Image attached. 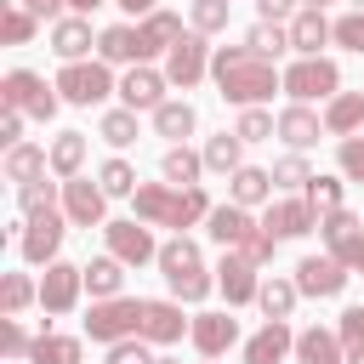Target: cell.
I'll list each match as a JSON object with an SVG mask.
<instances>
[{
    "label": "cell",
    "instance_id": "cell-1",
    "mask_svg": "<svg viewBox=\"0 0 364 364\" xmlns=\"http://www.w3.org/2000/svg\"><path fill=\"white\" fill-rule=\"evenodd\" d=\"M210 74H216V85H222V97L233 108H262L273 91H284V74L273 68V57H262L250 46H216Z\"/></svg>",
    "mask_w": 364,
    "mask_h": 364
},
{
    "label": "cell",
    "instance_id": "cell-2",
    "mask_svg": "<svg viewBox=\"0 0 364 364\" xmlns=\"http://www.w3.org/2000/svg\"><path fill=\"white\" fill-rule=\"evenodd\" d=\"M136 216L142 222H154V228H193V222H205L210 216V199H205V188H176V182H142L136 193Z\"/></svg>",
    "mask_w": 364,
    "mask_h": 364
},
{
    "label": "cell",
    "instance_id": "cell-3",
    "mask_svg": "<svg viewBox=\"0 0 364 364\" xmlns=\"http://www.w3.org/2000/svg\"><path fill=\"white\" fill-rule=\"evenodd\" d=\"M159 273H165V284H171V296L176 301H188V307H199L210 290H216V279L205 273V262H199V245L193 239H171V245H159Z\"/></svg>",
    "mask_w": 364,
    "mask_h": 364
},
{
    "label": "cell",
    "instance_id": "cell-4",
    "mask_svg": "<svg viewBox=\"0 0 364 364\" xmlns=\"http://www.w3.org/2000/svg\"><path fill=\"white\" fill-rule=\"evenodd\" d=\"M0 108H17V114H28V119H57V108H63V91L57 85H46L34 68H11L6 80H0Z\"/></svg>",
    "mask_w": 364,
    "mask_h": 364
},
{
    "label": "cell",
    "instance_id": "cell-5",
    "mask_svg": "<svg viewBox=\"0 0 364 364\" xmlns=\"http://www.w3.org/2000/svg\"><path fill=\"white\" fill-rule=\"evenodd\" d=\"M142 313H148L142 296H102V301H91V313H85V336L114 347V341H125V336H142Z\"/></svg>",
    "mask_w": 364,
    "mask_h": 364
},
{
    "label": "cell",
    "instance_id": "cell-6",
    "mask_svg": "<svg viewBox=\"0 0 364 364\" xmlns=\"http://www.w3.org/2000/svg\"><path fill=\"white\" fill-rule=\"evenodd\" d=\"M108 68H114V63H102V57H97V63L80 57V63H63L51 85L63 91V102H74V108H97V102H108V91H119Z\"/></svg>",
    "mask_w": 364,
    "mask_h": 364
},
{
    "label": "cell",
    "instance_id": "cell-7",
    "mask_svg": "<svg viewBox=\"0 0 364 364\" xmlns=\"http://www.w3.org/2000/svg\"><path fill=\"white\" fill-rule=\"evenodd\" d=\"M341 91V68H336V57H296L290 68H284V97L290 102H330Z\"/></svg>",
    "mask_w": 364,
    "mask_h": 364
},
{
    "label": "cell",
    "instance_id": "cell-8",
    "mask_svg": "<svg viewBox=\"0 0 364 364\" xmlns=\"http://www.w3.org/2000/svg\"><path fill=\"white\" fill-rule=\"evenodd\" d=\"M102 239H108V256H119L125 267L159 262V245H154V222H142V216H119V222H102Z\"/></svg>",
    "mask_w": 364,
    "mask_h": 364
},
{
    "label": "cell",
    "instance_id": "cell-9",
    "mask_svg": "<svg viewBox=\"0 0 364 364\" xmlns=\"http://www.w3.org/2000/svg\"><path fill=\"white\" fill-rule=\"evenodd\" d=\"M205 74H210V46H205V34H199V28H188V34L165 51V80H171V85H182V91H193Z\"/></svg>",
    "mask_w": 364,
    "mask_h": 364
},
{
    "label": "cell",
    "instance_id": "cell-10",
    "mask_svg": "<svg viewBox=\"0 0 364 364\" xmlns=\"http://www.w3.org/2000/svg\"><path fill=\"white\" fill-rule=\"evenodd\" d=\"M63 233H68V216L63 210H34L28 222H23V239H17V250H23V262H57V250H63Z\"/></svg>",
    "mask_w": 364,
    "mask_h": 364
},
{
    "label": "cell",
    "instance_id": "cell-11",
    "mask_svg": "<svg viewBox=\"0 0 364 364\" xmlns=\"http://www.w3.org/2000/svg\"><path fill=\"white\" fill-rule=\"evenodd\" d=\"M318 233H324V245H330L336 262H347L353 273H364V222H358L353 210H330V216H318Z\"/></svg>",
    "mask_w": 364,
    "mask_h": 364
},
{
    "label": "cell",
    "instance_id": "cell-12",
    "mask_svg": "<svg viewBox=\"0 0 364 364\" xmlns=\"http://www.w3.org/2000/svg\"><path fill=\"white\" fill-rule=\"evenodd\" d=\"M347 279H353V267H347V262H336L330 250H324V256H301V262H296V290H301V296H318V301H324V296H341V290H347Z\"/></svg>",
    "mask_w": 364,
    "mask_h": 364
},
{
    "label": "cell",
    "instance_id": "cell-13",
    "mask_svg": "<svg viewBox=\"0 0 364 364\" xmlns=\"http://www.w3.org/2000/svg\"><path fill=\"white\" fill-rule=\"evenodd\" d=\"M63 216H68L74 228H102V222H108V193H102V182L68 176V182H63Z\"/></svg>",
    "mask_w": 364,
    "mask_h": 364
},
{
    "label": "cell",
    "instance_id": "cell-14",
    "mask_svg": "<svg viewBox=\"0 0 364 364\" xmlns=\"http://www.w3.org/2000/svg\"><path fill=\"white\" fill-rule=\"evenodd\" d=\"M80 290H85V267H74V262H46V279H40V307H46V313H74Z\"/></svg>",
    "mask_w": 364,
    "mask_h": 364
},
{
    "label": "cell",
    "instance_id": "cell-15",
    "mask_svg": "<svg viewBox=\"0 0 364 364\" xmlns=\"http://www.w3.org/2000/svg\"><path fill=\"white\" fill-rule=\"evenodd\" d=\"M216 290L228 296V307H245V301H256V290H262V279H256V262H250V256H239V250H228V256L216 262Z\"/></svg>",
    "mask_w": 364,
    "mask_h": 364
},
{
    "label": "cell",
    "instance_id": "cell-16",
    "mask_svg": "<svg viewBox=\"0 0 364 364\" xmlns=\"http://www.w3.org/2000/svg\"><path fill=\"white\" fill-rule=\"evenodd\" d=\"M296 353V330H290V318H267L250 341H245V364H284Z\"/></svg>",
    "mask_w": 364,
    "mask_h": 364
},
{
    "label": "cell",
    "instance_id": "cell-17",
    "mask_svg": "<svg viewBox=\"0 0 364 364\" xmlns=\"http://www.w3.org/2000/svg\"><path fill=\"white\" fill-rule=\"evenodd\" d=\"M262 228H267L273 239H301V233L318 228V210H313L307 199H273L267 216H262Z\"/></svg>",
    "mask_w": 364,
    "mask_h": 364
},
{
    "label": "cell",
    "instance_id": "cell-18",
    "mask_svg": "<svg viewBox=\"0 0 364 364\" xmlns=\"http://www.w3.org/2000/svg\"><path fill=\"white\" fill-rule=\"evenodd\" d=\"M193 330V318H182V301L171 296V301H148V313H142V341H154V347H171V341H182Z\"/></svg>",
    "mask_w": 364,
    "mask_h": 364
},
{
    "label": "cell",
    "instance_id": "cell-19",
    "mask_svg": "<svg viewBox=\"0 0 364 364\" xmlns=\"http://www.w3.org/2000/svg\"><path fill=\"white\" fill-rule=\"evenodd\" d=\"M188 341H193L205 358H222V353L239 341V318H233V313H193V330H188Z\"/></svg>",
    "mask_w": 364,
    "mask_h": 364
},
{
    "label": "cell",
    "instance_id": "cell-20",
    "mask_svg": "<svg viewBox=\"0 0 364 364\" xmlns=\"http://www.w3.org/2000/svg\"><path fill=\"white\" fill-rule=\"evenodd\" d=\"M165 85H171V80H165L159 68H148V63H131V74L119 80V102H125V108H148V114H154V108L165 102Z\"/></svg>",
    "mask_w": 364,
    "mask_h": 364
},
{
    "label": "cell",
    "instance_id": "cell-21",
    "mask_svg": "<svg viewBox=\"0 0 364 364\" xmlns=\"http://www.w3.org/2000/svg\"><path fill=\"white\" fill-rule=\"evenodd\" d=\"M256 228H262V222H250V205H210V216H205V233H210L216 245H228V250H239Z\"/></svg>",
    "mask_w": 364,
    "mask_h": 364
},
{
    "label": "cell",
    "instance_id": "cell-22",
    "mask_svg": "<svg viewBox=\"0 0 364 364\" xmlns=\"http://www.w3.org/2000/svg\"><path fill=\"white\" fill-rule=\"evenodd\" d=\"M296 364H347V347L336 330L307 324V330H296Z\"/></svg>",
    "mask_w": 364,
    "mask_h": 364
},
{
    "label": "cell",
    "instance_id": "cell-23",
    "mask_svg": "<svg viewBox=\"0 0 364 364\" xmlns=\"http://www.w3.org/2000/svg\"><path fill=\"white\" fill-rule=\"evenodd\" d=\"M136 34H142V63H148V57H159V51H171V46L182 40V17H176V11H159V6H154V11H148V17L136 23Z\"/></svg>",
    "mask_w": 364,
    "mask_h": 364
},
{
    "label": "cell",
    "instance_id": "cell-24",
    "mask_svg": "<svg viewBox=\"0 0 364 364\" xmlns=\"http://www.w3.org/2000/svg\"><path fill=\"white\" fill-rule=\"evenodd\" d=\"M91 46H97V40H91V23H85L80 11H68V17H57V23H51V51H57L63 63H80Z\"/></svg>",
    "mask_w": 364,
    "mask_h": 364
},
{
    "label": "cell",
    "instance_id": "cell-25",
    "mask_svg": "<svg viewBox=\"0 0 364 364\" xmlns=\"http://www.w3.org/2000/svg\"><path fill=\"white\" fill-rule=\"evenodd\" d=\"M279 136H284V142L301 154V148H313V142L324 136V114H313L307 102H290V108L279 114Z\"/></svg>",
    "mask_w": 364,
    "mask_h": 364
},
{
    "label": "cell",
    "instance_id": "cell-26",
    "mask_svg": "<svg viewBox=\"0 0 364 364\" xmlns=\"http://www.w3.org/2000/svg\"><path fill=\"white\" fill-rule=\"evenodd\" d=\"M97 57H102V63H142V34H136V23H108V28L97 34Z\"/></svg>",
    "mask_w": 364,
    "mask_h": 364
},
{
    "label": "cell",
    "instance_id": "cell-27",
    "mask_svg": "<svg viewBox=\"0 0 364 364\" xmlns=\"http://www.w3.org/2000/svg\"><path fill=\"white\" fill-rule=\"evenodd\" d=\"M330 40V17L324 11H313V6H301L296 17H290V51H301V57H318V46Z\"/></svg>",
    "mask_w": 364,
    "mask_h": 364
},
{
    "label": "cell",
    "instance_id": "cell-28",
    "mask_svg": "<svg viewBox=\"0 0 364 364\" xmlns=\"http://www.w3.org/2000/svg\"><path fill=\"white\" fill-rule=\"evenodd\" d=\"M364 125V91H336L324 102V131L330 136H353Z\"/></svg>",
    "mask_w": 364,
    "mask_h": 364
},
{
    "label": "cell",
    "instance_id": "cell-29",
    "mask_svg": "<svg viewBox=\"0 0 364 364\" xmlns=\"http://www.w3.org/2000/svg\"><path fill=\"white\" fill-rule=\"evenodd\" d=\"M46 165H51V148H40V142H17V148H6V182H34V176H46Z\"/></svg>",
    "mask_w": 364,
    "mask_h": 364
},
{
    "label": "cell",
    "instance_id": "cell-30",
    "mask_svg": "<svg viewBox=\"0 0 364 364\" xmlns=\"http://www.w3.org/2000/svg\"><path fill=\"white\" fill-rule=\"evenodd\" d=\"M159 171H165V182H176V188H199L205 154H193L188 142H171V148H165V159H159Z\"/></svg>",
    "mask_w": 364,
    "mask_h": 364
},
{
    "label": "cell",
    "instance_id": "cell-31",
    "mask_svg": "<svg viewBox=\"0 0 364 364\" xmlns=\"http://www.w3.org/2000/svg\"><path fill=\"white\" fill-rule=\"evenodd\" d=\"M193 125H199L193 102H171V97H165V102L154 108V131H159V136H171V142H188V136H193Z\"/></svg>",
    "mask_w": 364,
    "mask_h": 364
},
{
    "label": "cell",
    "instance_id": "cell-32",
    "mask_svg": "<svg viewBox=\"0 0 364 364\" xmlns=\"http://www.w3.org/2000/svg\"><path fill=\"white\" fill-rule=\"evenodd\" d=\"M239 165H245V136H239V131H216V136L205 142V171L233 176Z\"/></svg>",
    "mask_w": 364,
    "mask_h": 364
},
{
    "label": "cell",
    "instance_id": "cell-33",
    "mask_svg": "<svg viewBox=\"0 0 364 364\" xmlns=\"http://www.w3.org/2000/svg\"><path fill=\"white\" fill-rule=\"evenodd\" d=\"M228 188H233V205H262V199H273V171L239 165V171L228 176Z\"/></svg>",
    "mask_w": 364,
    "mask_h": 364
},
{
    "label": "cell",
    "instance_id": "cell-34",
    "mask_svg": "<svg viewBox=\"0 0 364 364\" xmlns=\"http://www.w3.org/2000/svg\"><path fill=\"white\" fill-rule=\"evenodd\" d=\"M80 165H85V131H57L51 136V171L68 182V176H80Z\"/></svg>",
    "mask_w": 364,
    "mask_h": 364
},
{
    "label": "cell",
    "instance_id": "cell-35",
    "mask_svg": "<svg viewBox=\"0 0 364 364\" xmlns=\"http://www.w3.org/2000/svg\"><path fill=\"white\" fill-rule=\"evenodd\" d=\"M119 284H125V262H119V256H97V262H85V290H91V301L119 296Z\"/></svg>",
    "mask_w": 364,
    "mask_h": 364
},
{
    "label": "cell",
    "instance_id": "cell-36",
    "mask_svg": "<svg viewBox=\"0 0 364 364\" xmlns=\"http://www.w3.org/2000/svg\"><path fill=\"white\" fill-rule=\"evenodd\" d=\"M296 301H301L296 279H262V290H256V307H262L267 318H290V313H296Z\"/></svg>",
    "mask_w": 364,
    "mask_h": 364
},
{
    "label": "cell",
    "instance_id": "cell-37",
    "mask_svg": "<svg viewBox=\"0 0 364 364\" xmlns=\"http://www.w3.org/2000/svg\"><path fill=\"white\" fill-rule=\"evenodd\" d=\"M34 28H40V11H28L23 0H6V11H0V40H6V46H28Z\"/></svg>",
    "mask_w": 364,
    "mask_h": 364
},
{
    "label": "cell",
    "instance_id": "cell-38",
    "mask_svg": "<svg viewBox=\"0 0 364 364\" xmlns=\"http://www.w3.org/2000/svg\"><path fill=\"white\" fill-rule=\"evenodd\" d=\"M28 364H80V336H34L28 347Z\"/></svg>",
    "mask_w": 364,
    "mask_h": 364
},
{
    "label": "cell",
    "instance_id": "cell-39",
    "mask_svg": "<svg viewBox=\"0 0 364 364\" xmlns=\"http://www.w3.org/2000/svg\"><path fill=\"white\" fill-rule=\"evenodd\" d=\"M97 136H102L108 148H131V142H136V108H125V102L108 108L102 125H97Z\"/></svg>",
    "mask_w": 364,
    "mask_h": 364
},
{
    "label": "cell",
    "instance_id": "cell-40",
    "mask_svg": "<svg viewBox=\"0 0 364 364\" xmlns=\"http://www.w3.org/2000/svg\"><path fill=\"white\" fill-rule=\"evenodd\" d=\"M28 301H40V284H34L28 273H6V279H0V313L17 318Z\"/></svg>",
    "mask_w": 364,
    "mask_h": 364
},
{
    "label": "cell",
    "instance_id": "cell-41",
    "mask_svg": "<svg viewBox=\"0 0 364 364\" xmlns=\"http://www.w3.org/2000/svg\"><path fill=\"white\" fill-rule=\"evenodd\" d=\"M245 46L262 51V57H279V51H290V23H267V17H262V23L245 34Z\"/></svg>",
    "mask_w": 364,
    "mask_h": 364
},
{
    "label": "cell",
    "instance_id": "cell-42",
    "mask_svg": "<svg viewBox=\"0 0 364 364\" xmlns=\"http://www.w3.org/2000/svg\"><path fill=\"white\" fill-rule=\"evenodd\" d=\"M245 142H273L279 136V114H267V108H239V125H233Z\"/></svg>",
    "mask_w": 364,
    "mask_h": 364
},
{
    "label": "cell",
    "instance_id": "cell-43",
    "mask_svg": "<svg viewBox=\"0 0 364 364\" xmlns=\"http://www.w3.org/2000/svg\"><path fill=\"white\" fill-rule=\"evenodd\" d=\"M97 182H102V193H108V199H125V193H136V188H142V182H136V171H131L125 159H102Z\"/></svg>",
    "mask_w": 364,
    "mask_h": 364
},
{
    "label": "cell",
    "instance_id": "cell-44",
    "mask_svg": "<svg viewBox=\"0 0 364 364\" xmlns=\"http://www.w3.org/2000/svg\"><path fill=\"white\" fill-rule=\"evenodd\" d=\"M17 210H23V216H34V210H57V182H46V176L23 182V188H17Z\"/></svg>",
    "mask_w": 364,
    "mask_h": 364
},
{
    "label": "cell",
    "instance_id": "cell-45",
    "mask_svg": "<svg viewBox=\"0 0 364 364\" xmlns=\"http://www.w3.org/2000/svg\"><path fill=\"white\" fill-rule=\"evenodd\" d=\"M301 199L318 210V216H330V210H341V176H313L307 188H301Z\"/></svg>",
    "mask_w": 364,
    "mask_h": 364
},
{
    "label": "cell",
    "instance_id": "cell-46",
    "mask_svg": "<svg viewBox=\"0 0 364 364\" xmlns=\"http://www.w3.org/2000/svg\"><path fill=\"white\" fill-rule=\"evenodd\" d=\"M313 182V171H307V159L290 148L284 159H273V188H307Z\"/></svg>",
    "mask_w": 364,
    "mask_h": 364
},
{
    "label": "cell",
    "instance_id": "cell-47",
    "mask_svg": "<svg viewBox=\"0 0 364 364\" xmlns=\"http://www.w3.org/2000/svg\"><path fill=\"white\" fill-rule=\"evenodd\" d=\"M330 40H336L341 51H358V57H364V11L336 17V23H330Z\"/></svg>",
    "mask_w": 364,
    "mask_h": 364
},
{
    "label": "cell",
    "instance_id": "cell-48",
    "mask_svg": "<svg viewBox=\"0 0 364 364\" xmlns=\"http://www.w3.org/2000/svg\"><path fill=\"white\" fill-rule=\"evenodd\" d=\"M228 11H233V0H193V28L216 34V28H228Z\"/></svg>",
    "mask_w": 364,
    "mask_h": 364
},
{
    "label": "cell",
    "instance_id": "cell-49",
    "mask_svg": "<svg viewBox=\"0 0 364 364\" xmlns=\"http://www.w3.org/2000/svg\"><path fill=\"white\" fill-rule=\"evenodd\" d=\"M336 165H341V176H347V182H364V136H341Z\"/></svg>",
    "mask_w": 364,
    "mask_h": 364
},
{
    "label": "cell",
    "instance_id": "cell-50",
    "mask_svg": "<svg viewBox=\"0 0 364 364\" xmlns=\"http://www.w3.org/2000/svg\"><path fill=\"white\" fill-rule=\"evenodd\" d=\"M108 364H154V353H148V341H142V336H125V341H114V347H108Z\"/></svg>",
    "mask_w": 364,
    "mask_h": 364
},
{
    "label": "cell",
    "instance_id": "cell-51",
    "mask_svg": "<svg viewBox=\"0 0 364 364\" xmlns=\"http://www.w3.org/2000/svg\"><path fill=\"white\" fill-rule=\"evenodd\" d=\"M273 250H279V239H273L267 228H256V233H250V239L239 245V256H250L256 267H262V262H273Z\"/></svg>",
    "mask_w": 364,
    "mask_h": 364
},
{
    "label": "cell",
    "instance_id": "cell-52",
    "mask_svg": "<svg viewBox=\"0 0 364 364\" xmlns=\"http://www.w3.org/2000/svg\"><path fill=\"white\" fill-rule=\"evenodd\" d=\"M0 347H6V358H28V347H34V336L23 330V318H6V341H0Z\"/></svg>",
    "mask_w": 364,
    "mask_h": 364
},
{
    "label": "cell",
    "instance_id": "cell-53",
    "mask_svg": "<svg viewBox=\"0 0 364 364\" xmlns=\"http://www.w3.org/2000/svg\"><path fill=\"white\" fill-rule=\"evenodd\" d=\"M23 119H28V114H17V108H6V114H0V142H6V148H17V142H23Z\"/></svg>",
    "mask_w": 364,
    "mask_h": 364
},
{
    "label": "cell",
    "instance_id": "cell-54",
    "mask_svg": "<svg viewBox=\"0 0 364 364\" xmlns=\"http://www.w3.org/2000/svg\"><path fill=\"white\" fill-rule=\"evenodd\" d=\"M256 11H262L267 23H284V17L296 11V0H256Z\"/></svg>",
    "mask_w": 364,
    "mask_h": 364
},
{
    "label": "cell",
    "instance_id": "cell-55",
    "mask_svg": "<svg viewBox=\"0 0 364 364\" xmlns=\"http://www.w3.org/2000/svg\"><path fill=\"white\" fill-rule=\"evenodd\" d=\"M23 6H28V11H40V17H51V23H57V17H63V6H68V0H23Z\"/></svg>",
    "mask_w": 364,
    "mask_h": 364
},
{
    "label": "cell",
    "instance_id": "cell-56",
    "mask_svg": "<svg viewBox=\"0 0 364 364\" xmlns=\"http://www.w3.org/2000/svg\"><path fill=\"white\" fill-rule=\"evenodd\" d=\"M114 6H125L131 17H148V11H154V0H114Z\"/></svg>",
    "mask_w": 364,
    "mask_h": 364
},
{
    "label": "cell",
    "instance_id": "cell-57",
    "mask_svg": "<svg viewBox=\"0 0 364 364\" xmlns=\"http://www.w3.org/2000/svg\"><path fill=\"white\" fill-rule=\"evenodd\" d=\"M97 6H108V0H68V11H80V17H91Z\"/></svg>",
    "mask_w": 364,
    "mask_h": 364
},
{
    "label": "cell",
    "instance_id": "cell-58",
    "mask_svg": "<svg viewBox=\"0 0 364 364\" xmlns=\"http://www.w3.org/2000/svg\"><path fill=\"white\" fill-rule=\"evenodd\" d=\"M301 6H313V11H324V6H330V0H301Z\"/></svg>",
    "mask_w": 364,
    "mask_h": 364
},
{
    "label": "cell",
    "instance_id": "cell-59",
    "mask_svg": "<svg viewBox=\"0 0 364 364\" xmlns=\"http://www.w3.org/2000/svg\"><path fill=\"white\" fill-rule=\"evenodd\" d=\"M154 364H176V358H154Z\"/></svg>",
    "mask_w": 364,
    "mask_h": 364
},
{
    "label": "cell",
    "instance_id": "cell-60",
    "mask_svg": "<svg viewBox=\"0 0 364 364\" xmlns=\"http://www.w3.org/2000/svg\"><path fill=\"white\" fill-rule=\"evenodd\" d=\"M353 11H364V0H353Z\"/></svg>",
    "mask_w": 364,
    "mask_h": 364
},
{
    "label": "cell",
    "instance_id": "cell-61",
    "mask_svg": "<svg viewBox=\"0 0 364 364\" xmlns=\"http://www.w3.org/2000/svg\"><path fill=\"white\" fill-rule=\"evenodd\" d=\"M205 364H216V358H205Z\"/></svg>",
    "mask_w": 364,
    "mask_h": 364
}]
</instances>
